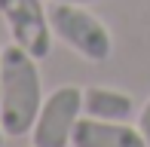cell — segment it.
<instances>
[{"mask_svg":"<svg viewBox=\"0 0 150 147\" xmlns=\"http://www.w3.org/2000/svg\"><path fill=\"white\" fill-rule=\"evenodd\" d=\"M43 80L40 64L18 43L3 46L0 68V126L6 135H31L34 119L43 104Z\"/></svg>","mask_w":150,"mask_h":147,"instance_id":"6da1fadb","label":"cell"},{"mask_svg":"<svg viewBox=\"0 0 150 147\" xmlns=\"http://www.w3.org/2000/svg\"><path fill=\"white\" fill-rule=\"evenodd\" d=\"M49 25H52V34L71 52L86 58L89 64H101V61H107L113 55V37L107 31V25L95 12H89L86 6L52 0Z\"/></svg>","mask_w":150,"mask_h":147,"instance_id":"7a4b0ae2","label":"cell"},{"mask_svg":"<svg viewBox=\"0 0 150 147\" xmlns=\"http://www.w3.org/2000/svg\"><path fill=\"white\" fill-rule=\"evenodd\" d=\"M83 117V89L58 86L40 104L31 129V147H71V135Z\"/></svg>","mask_w":150,"mask_h":147,"instance_id":"3957f363","label":"cell"},{"mask_svg":"<svg viewBox=\"0 0 150 147\" xmlns=\"http://www.w3.org/2000/svg\"><path fill=\"white\" fill-rule=\"evenodd\" d=\"M0 18L9 28L12 43L31 52L37 61L52 52L55 34L49 25V6H43V0H0Z\"/></svg>","mask_w":150,"mask_h":147,"instance_id":"277c9868","label":"cell"},{"mask_svg":"<svg viewBox=\"0 0 150 147\" xmlns=\"http://www.w3.org/2000/svg\"><path fill=\"white\" fill-rule=\"evenodd\" d=\"M71 147H150V144L141 135V129L132 123L95 119L83 113L71 135Z\"/></svg>","mask_w":150,"mask_h":147,"instance_id":"5b68a950","label":"cell"},{"mask_svg":"<svg viewBox=\"0 0 150 147\" xmlns=\"http://www.w3.org/2000/svg\"><path fill=\"white\" fill-rule=\"evenodd\" d=\"M83 113L95 117V119L129 123L135 113V98L122 89H110V86H86L83 89Z\"/></svg>","mask_w":150,"mask_h":147,"instance_id":"8992f818","label":"cell"},{"mask_svg":"<svg viewBox=\"0 0 150 147\" xmlns=\"http://www.w3.org/2000/svg\"><path fill=\"white\" fill-rule=\"evenodd\" d=\"M135 126L141 129V135H144V138H147V144H150V98L144 101V107L138 110V123H135Z\"/></svg>","mask_w":150,"mask_h":147,"instance_id":"52a82bcc","label":"cell"},{"mask_svg":"<svg viewBox=\"0 0 150 147\" xmlns=\"http://www.w3.org/2000/svg\"><path fill=\"white\" fill-rule=\"evenodd\" d=\"M58 3H80V6H89V3H104V0H58Z\"/></svg>","mask_w":150,"mask_h":147,"instance_id":"ba28073f","label":"cell"},{"mask_svg":"<svg viewBox=\"0 0 150 147\" xmlns=\"http://www.w3.org/2000/svg\"><path fill=\"white\" fill-rule=\"evenodd\" d=\"M3 138H6V132H3V126H0V147H3Z\"/></svg>","mask_w":150,"mask_h":147,"instance_id":"9c48e42d","label":"cell"},{"mask_svg":"<svg viewBox=\"0 0 150 147\" xmlns=\"http://www.w3.org/2000/svg\"><path fill=\"white\" fill-rule=\"evenodd\" d=\"M0 68H3V49H0Z\"/></svg>","mask_w":150,"mask_h":147,"instance_id":"30bf717a","label":"cell"}]
</instances>
